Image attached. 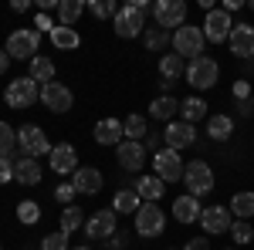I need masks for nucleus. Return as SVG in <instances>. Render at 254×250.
Listing matches in <instances>:
<instances>
[{
    "mask_svg": "<svg viewBox=\"0 0 254 250\" xmlns=\"http://www.w3.org/2000/svg\"><path fill=\"white\" fill-rule=\"evenodd\" d=\"M38 44H41L38 31L17 27V31L7 38V54H10V61H34L38 58Z\"/></svg>",
    "mask_w": 254,
    "mask_h": 250,
    "instance_id": "obj_1",
    "label": "nucleus"
},
{
    "mask_svg": "<svg viewBox=\"0 0 254 250\" xmlns=\"http://www.w3.org/2000/svg\"><path fill=\"white\" fill-rule=\"evenodd\" d=\"M183 183H187V190H190V196H207V193H214V169L207 166V162H200V159H193V162H187V169H183Z\"/></svg>",
    "mask_w": 254,
    "mask_h": 250,
    "instance_id": "obj_2",
    "label": "nucleus"
},
{
    "mask_svg": "<svg viewBox=\"0 0 254 250\" xmlns=\"http://www.w3.org/2000/svg\"><path fill=\"white\" fill-rule=\"evenodd\" d=\"M17 149L24 155H31V159H41V155H51L55 146L48 142L41 125H24V129H17Z\"/></svg>",
    "mask_w": 254,
    "mask_h": 250,
    "instance_id": "obj_3",
    "label": "nucleus"
},
{
    "mask_svg": "<svg viewBox=\"0 0 254 250\" xmlns=\"http://www.w3.org/2000/svg\"><path fill=\"white\" fill-rule=\"evenodd\" d=\"M203 44H207V38H203V27H180L173 34V51L180 54V58H203Z\"/></svg>",
    "mask_w": 254,
    "mask_h": 250,
    "instance_id": "obj_4",
    "label": "nucleus"
},
{
    "mask_svg": "<svg viewBox=\"0 0 254 250\" xmlns=\"http://www.w3.org/2000/svg\"><path fill=\"white\" fill-rule=\"evenodd\" d=\"M38 81L27 75V78H14L10 85H7V92H3V101L10 105V108H31L34 101H38Z\"/></svg>",
    "mask_w": 254,
    "mask_h": 250,
    "instance_id": "obj_5",
    "label": "nucleus"
},
{
    "mask_svg": "<svg viewBox=\"0 0 254 250\" xmlns=\"http://www.w3.org/2000/svg\"><path fill=\"white\" fill-rule=\"evenodd\" d=\"M217 75H220V68H217L214 58H193L190 64H187V81L193 85V88H200V92H207V88H214L217 85Z\"/></svg>",
    "mask_w": 254,
    "mask_h": 250,
    "instance_id": "obj_6",
    "label": "nucleus"
},
{
    "mask_svg": "<svg viewBox=\"0 0 254 250\" xmlns=\"http://www.w3.org/2000/svg\"><path fill=\"white\" fill-rule=\"evenodd\" d=\"M153 17L163 31H170V27H183V20H187V3L183 0H156L153 3Z\"/></svg>",
    "mask_w": 254,
    "mask_h": 250,
    "instance_id": "obj_7",
    "label": "nucleus"
},
{
    "mask_svg": "<svg viewBox=\"0 0 254 250\" xmlns=\"http://www.w3.org/2000/svg\"><path fill=\"white\" fill-rule=\"evenodd\" d=\"M166 227V213L159 210L156 203H142L136 210V233L139 237H159Z\"/></svg>",
    "mask_w": 254,
    "mask_h": 250,
    "instance_id": "obj_8",
    "label": "nucleus"
},
{
    "mask_svg": "<svg viewBox=\"0 0 254 250\" xmlns=\"http://www.w3.org/2000/svg\"><path fill=\"white\" fill-rule=\"evenodd\" d=\"M142 27H146V14L139 10L136 3H126V7H119L116 14V34L119 38H139L142 34Z\"/></svg>",
    "mask_w": 254,
    "mask_h": 250,
    "instance_id": "obj_9",
    "label": "nucleus"
},
{
    "mask_svg": "<svg viewBox=\"0 0 254 250\" xmlns=\"http://www.w3.org/2000/svg\"><path fill=\"white\" fill-rule=\"evenodd\" d=\"M231 31H234V24H231V14H227L224 7L207 10V17H203V38H207V41L224 44V41L231 38Z\"/></svg>",
    "mask_w": 254,
    "mask_h": 250,
    "instance_id": "obj_10",
    "label": "nucleus"
},
{
    "mask_svg": "<svg viewBox=\"0 0 254 250\" xmlns=\"http://www.w3.org/2000/svg\"><path fill=\"white\" fill-rule=\"evenodd\" d=\"M153 169H156V176L163 183H180L187 166H183V159H180L176 149H163V152L153 155Z\"/></svg>",
    "mask_w": 254,
    "mask_h": 250,
    "instance_id": "obj_11",
    "label": "nucleus"
},
{
    "mask_svg": "<svg viewBox=\"0 0 254 250\" xmlns=\"http://www.w3.org/2000/svg\"><path fill=\"white\" fill-rule=\"evenodd\" d=\"M41 101H44V108L48 112H68L71 105H75V95H71V88H64L61 81H48V85H41Z\"/></svg>",
    "mask_w": 254,
    "mask_h": 250,
    "instance_id": "obj_12",
    "label": "nucleus"
},
{
    "mask_svg": "<svg viewBox=\"0 0 254 250\" xmlns=\"http://www.w3.org/2000/svg\"><path fill=\"white\" fill-rule=\"evenodd\" d=\"M85 237L88 240H109L112 233H116V210H98L92 213L88 220H85Z\"/></svg>",
    "mask_w": 254,
    "mask_h": 250,
    "instance_id": "obj_13",
    "label": "nucleus"
},
{
    "mask_svg": "<svg viewBox=\"0 0 254 250\" xmlns=\"http://www.w3.org/2000/svg\"><path fill=\"white\" fill-rule=\"evenodd\" d=\"M163 142H166V149H176V152H180V149H187V146L196 142V129L190 122H183V118H180V122H170L166 132H163Z\"/></svg>",
    "mask_w": 254,
    "mask_h": 250,
    "instance_id": "obj_14",
    "label": "nucleus"
},
{
    "mask_svg": "<svg viewBox=\"0 0 254 250\" xmlns=\"http://www.w3.org/2000/svg\"><path fill=\"white\" fill-rule=\"evenodd\" d=\"M122 169H129V173H139L142 166H146V146L142 142H132V139H126L122 146H119V159H116Z\"/></svg>",
    "mask_w": 254,
    "mask_h": 250,
    "instance_id": "obj_15",
    "label": "nucleus"
},
{
    "mask_svg": "<svg viewBox=\"0 0 254 250\" xmlns=\"http://www.w3.org/2000/svg\"><path fill=\"white\" fill-rule=\"evenodd\" d=\"M227 44H231V54H237V58H254V27L251 24H234Z\"/></svg>",
    "mask_w": 254,
    "mask_h": 250,
    "instance_id": "obj_16",
    "label": "nucleus"
},
{
    "mask_svg": "<svg viewBox=\"0 0 254 250\" xmlns=\"http://www.w3.org/2000/svg\"><path fill=\"white\" fill-rule=\"evenodd\" d=\"M48 159H51V169L58 176H68V173L75 176V169H78V152H75V146H68V142L55 146Z\"/></svg>",
    "mask_w": 254,
    "mask_h": 250,
    "instance_id": "obj_17",
    "label": "nucleus"
},
{
    "mask_svg": "<svg viewBox=\"0 0 254 250\" xmlns=\"http://www.w3.org/2000/svg\"><path fill=\"white\" fill-rule=\"evenodd\" d=\"M231 223H234V220L227 216L224 206H207V210L200 213V227L210 233V237H214V233H227V230H231Z\"/></svg>",
    "mask_w": 254,
    "mask_h": 250,
    "instance_id": "obj_18",
    "label": "nucleus"
},
{
    "mask_svg": "<svg viewBox=\"0 0 254 250\" xmlns=\"http://www.w3.org/2000/svg\"><path fill=\"white\" fill-rule=\"evenodd\" d=\"M122 135H126V125H122L119 118H102L95 125V142L98 146H122V142H126Z\"/></svg>",
    "mask_w": 254,
    "mask_h": 250,
    "instance_id": "obj_19",
    "label": "nucleus"
},
{
    "mask_svg": "<svg viewBox=\"0 0 254 250\" xmlns=\"http://www.w3.org/2000/svg\"><path fill=\"white\" fill-rule=\"evenodd\" d=\"M14 179H17L20 186H38V183H41V162H38V159H31V155L14 159Z\"/></svg>",
    "mask_w": 254,
    "mask_h": 250,
    "instance_id": "obj_20",
    "label": "nucleus"
},
{
    "mask_svg": "<svg viewBox=\"0 0 254 250\" xmlns=\"http://www.w3.org/2000/svg\"><path fill=\"white\" fill-rule=\"evenodd\" d=\"M71 186H75V193L95 196V193L102 190V173L92 169V166H78V169H75V179H71Z\"/></svg>",
    "mask_w": 254,
    "mask_h": 250,
    "instance_id": "obj_21",
    "label": "nucleus"
},
{
    "mask_svg": "<svg viewBox=\"0 0 254 250\" xmlns=\"http://www.w3.org/2000/svg\"><path fill=\"white\" fill-rule=\"evenodd\" d=\"M200 213H203V206H200V200L190 196V193L173 200V216L180 223H193V220H200Z\"/></svg>",
    "mask_w": 254,
    "mask_h": 250,
    "instance_id": "obj_22",
    "label": "nucleus"
},
{
    "mask_svg": "<svg viewBox=\"0 0 254 250\" xmlns=\"http://www.w3.org/2000/svg\"><path fill=\"white\" fill-rule=\"evenodd\" d=\"M176 112H180V101L173 95H159L153 98V105H149V115L159 118V122H176Z\"/></svg>",
    "mask_w": 254,
    "mask_h": 250,
    "instance_id": "obj_23",
    "label": "nucleus"
},
{
    "mask_svg": "<svg viewBox=\"0 0 254 250\" xmlns=\"http://www.w3.org/2000/svg\"><path fill=\"white\" fill-rule=\"evenodd\" d=\"M132 190L139 193L142 203H156L159 196H163V179H159V176H139Z\"/></svg>",
    "mask_w": 254,
    "mask_h": 250,
    "instance_id": "obj_24",
    "label": "nucleus"
},
{
    "mask_svg": "<svg viewBox=\"0 0 254 250\" xmlns=\"http://www.w3.org/2000/svg\"><path fill=\"white\" fill-rule=\"evenodd\" d=\"M159 75H163V85H173L180 75H187V64L180 54H163L159 58Z\"/></svg>",
    "mask_w": 254,
    "mask_h": 250,
    "instance_id": "obj_25",
    "label": "nucleus"
},
{
    "mask_svg": "<svg viewBox=\"0 0 254 250\" xmlns=\"http://www.w3.org/2000/svg\"><path fill=\"white\" fill-rule=\"evenodd\" d=\"M139 206H142V200H139L136 190H119L116 200H112V210L116 213H132V216H136Z\"/></svg>",
    "mask_w": 254,
    "mask_h": 250,
    "instance_id": "obj_26",
    "label": "nucleus"
},
{
    "mask_svg": "<svg viewBox=\"0 0 254 250\" xmlns=\"http://www.w3.org/2000/svg\"><path fill=\"white\" fill-rule=\"evenodd\" d=\"M231 132H234V118L231 115H210V122H207V135H210V139L224 142Z\"/></svg>",
    "mask_w": 254,
    "mask_h": 250,
    "instance_id": "obj_27",
    "label": "nucleus"
},
{
    "mask_svg": "<svg viewBox=\"0 0 254 250\" xmlns=\"http://www.w3.org/2000/svg\"><path fill=\"white\" fill-rule=\"evenodd\" d=\"M85 14V3L81 0H61L58 3V17H61V27H75V20Z\"/></svg>",
    "mask_w": 254,
    "mask_h": 250,
    "instance_id": "obj_28",
    "label": "nucleus"
},
{
    "mask_svg": "<svg viewBox=\"0 0 254 250\" xmlns=\"http://www.w3.org/2000/svg\"><path fill=\"white\" fill-rule=\"evenodd\" d=\"M51 41H55V48H61V51H71V48H78V44H81L78 31H75V27H61V24L51 31Z\"/></svg>",
    "mask_w": 254,
    "mask_h": 250,
    "instance_id": "obj_29",
    "label": "nucleus"
},
{
    "mask_svg": "<svg viewBox=\"0 0 254 250\" xmlns=\"http://www.w3.org/2000/svg\"><path fill=\"white\" fill-rule=\"evenodd\" d=\"M180 115H183V122H200V118L207 115V101L203 98H187V101H180Z\"/></svg>",
    "mask_w": 254,
    "mask_h": 250,
    "instance_id": "obj_30",
    "label": "nucleus"
},
{
    "mask_svg": "<svg viewBox=\"0 0 254 250\" xmlns=\"http://www.w3.org/2000/svg\"><path fill=\"white\" fill-rule=\"evenodd\" d=\"M231 213H234L237 220L254 216V193H234V200H231Z\"/></svg>",
    "mask_w": 254,
    "mask_h": 250,
    "instance_id": "obj_31",
    "label": "nucleus"
},
{
    "mask_svg": "<svg viewBox=\"0 0 254 250\" xmlns=\"http://www.w3.org/2000/svg\"><path fill=\"white\" fill-rule=\"evenodd\" d=\"M85 227V213L71 203V206H64V213H61V233H75Z\"/></svg>",
    "mask_w": 254,
    "mask_h": 250,
    "instance_id": "obj_32",
    "label": "nucleus"
},
{
    "mask_svg": "<svg viewBox=\"0 0 254 250\" xmlns=\"http://www.w3.org/2000/svg\"><path fill=\"white\" fill-rule=\"evenodd\" d=\"M31 78H34V81H41V85H48V81H55V64H51V61L48 58H34L31 61Z\"/></svg>",
    "mask_w": 254,
    "mask_h": 250,
    "instance_id": "obj_33",
    "label": "nucleus"
},
{
    "mask_svg": "<svg viewBox=\"0 0 254 250\" xmlns=\"http://www.w3.org/2000/svg\"><path fill=\"white\" fill-rule=\"evenodd\" d=\"M122 125H126V139H132V142H142V139L149 135V129H146V118H142V115H129Z\"/></svg>",
    "mask_w": 254,
    "mask_h": 250,
    "instance_id": "obj_34",
    "label": "nucleus"
},
{
    "mask_svg": "<svg viewBox=\"0 0 254 250\" xmlns=\"http://www.w3.org/2000/svg\"><path fill=\"white\" fill-rule=\"evenodd\" d=\"M14 149H17V132L7 125V122H0V155H14Z\"/></svg>",
    "mask_w": 254,
    "mask_h": 250,
    "instance_id": "obj_35",
    "label": "nucleus"
},
{
    "mask_svg": "<svg viewBox=\"0 0 254 250\" xmlns=\"http://www.w3.org/2000/svg\"><path fill=\"white\" fill-rule=\"evenodd\" d=\"M17 220H20V223H27V227H34V223L41 220V206L34 203V200H24V203L17 206Z\"/></svg>",
    "mask_w": 254,
    "mask_h": 250,
    "instance_id": "obj_36",
    "label": "nucleus"
},
{
    "mask_svg": "<svg viewBox=\"0 0 254 250\" xmlns=\"http://www.w3.org/2000/svg\"><path fill=\"white\" fill-rule=\"evenodd\" d=\"M231 237H234V244H251L254 227L248 223V220H234V223H231Z\"/></svg>",
    "mask_w": 254,
    "mask_h": 250,
    "instance_id": "obj_37",
    "label": "nucleus"
},
{
    "mask_svg": "<svg viewBox=\"0 0 254 250\" xmlns=\"http://www.w3.org/2000/svg\"><path fill=\"white\" fill-rule=\"evenodd\" d=\"M88 7H92V14H95L98 20H105V17H116V14H119V3H116V0H92Z\"/></svg>",
    "mask_w": 254,
    "mask_h": 250,
    "instance_id": "obj_38",
    "label": "nucleus"
},
{
    "mask_svg": "<svg viewBox=\"0 0 254 250\" xmlns=\"http://www.w3.org/2000/svg\"><path fill=\"white\" fill-rule=\"evenodd\" d=\"M166 41H170V34H166L163 27L146 31V48H153V51H163V48H166Z\"/></svg>",
    "mask_w": 254,
    "mask_h": 250,
    "instance_id": "obj_39",
    "label": "nucleus"
},
{
    "mask_svg": "<svg viewBox=\"0 0 254 250\" xmlns=\"http://www.w3.org/2000/svg\"><path fill=\"white\" fill-rule=\"evenodd\" d=\"M64 244H68V233L58 230V233H48V237L41 240V250H68Z\"/></svg>",
    "mask_w": 254,
    "mask_h": 250,
    "instance_id": "obj_40",
    "label": "nucleus"
},
{
    "mask_svg": "<svg viewBox=\"0 0 254 250\" xmlns=\"http://www.w3.org/2000/svg\"><path fill=\"white\" fill-rule=\"evenodd\" d=\"M142 146H146V152H153V155H156V152H163V149H166V142H163V132H149Z\"/></svg>",
    "mask_w": 254,
    "mask_h": 250,
    "instance_id": "obj_41",
    "label": "nucleus"
},
{
    "mask_svg": "<svg viewBox=\"0 0 254 250\" xmlns=\"http://www.w3.org/2000/svg\"><path fill=\"white\" fill-rule=\"evenodd\" d=\"M71 196H75V186L71 183H61L58 190H55V200H58L61 206H71Z\"/></svg>",
    "mask_w": 254,
    "mask_h": 250,
    "instance_id": "obj_42",
    "label": "nucleus"
},
{
    "mask_svg": "<svg viewBox=\"0 0 254 250\" xmlns=\"http://www.w3.org/2000/svg\"><path fill=\"white\" fill-rule=\"evenodd\" d=\"M14 179V159L0 155V183H10Z\"/></svg>",
    "mask_w": 254,
    "mask_h": 250,
    "instance_id": "obj_43",
    "label": "nucleus"
},
{
    "mask_svg": "<svg viewBox=\"0 0 254 250\" xmlns=\"http://www.w3.org/2000/svg\"><path fill=\"white\" fill-rule=\"evenodd\" d=\"M122 247H129V233H112V237H109V250H122Z\"/></svg>",
    "mask_w": 254,
    "mask_h": 250,
    "instance_id": "obj_44",
    "label": "nucleus"
},
{
    "mask_svg": "<svg viewBox=\"0 0 254 250\" xmlns=\"http://www.w3.org/2000/svg\"><path fill=\"white\" fill-rule=\"evenodd\" d=\"M234 95H237V101H248V95H251V85H248V81H237V85H234Z\"/></svg>",
    "mask_w": 254,
    "mask_h": 250,
    "instance_id": "obj_45",
    "label": "nucleus"
},
{
    "mask_svg": "<svg viewBox=\"0 0 254 250\" xmlns=\"http://www.w3.org/2000/svg\"><path fill=\"white\" fill-rule=\"evenodd\" d=\"M38 31H55V24H51L48 14H38Z\"/></svg>",
    "mask_w": 254,
    "mask_h": 250,
    "instance_id": "obj_46",
    "label": "nucleus"
},
{
    "mask_svg": "<svg viewBox=\"0 0 254 250\" xmlns=\"http://www.w3.org/2000/svg\"><path fill=\"white\" fill-rule=\"evenodd\" d=\"M183 250H210V247H207V240H203V237H196V240H190Z\"/></svg>",
    "mask_w": 254,
    "mask_h": 250,
    "instance_id": "obj_47",
    "label": "nucleus"
},
{
    "mask_svg": "<svg viewBox=\"0 0 254 250\" xmlns=\"http://www.w3.org/2000/svg\"><path fill=\"white\" fill-rule=\"evenodd\" d=\"M251 112H254V105H251V101H237V115H244V118H248Z\"/></svg>",
    "mask_w": 254,
    "mask_h": 250,
    "instance_id": "obj_48",
    "label": "nucleus"
},
{
    "mask_svg": "<svg viewBox=\"0 0 254 250\" xmlns=\"http://www.w3.org/2000/svg\"><path fill=\"white\" fill-rule=\"evenodd\" d=\"M10 10H14V14H24V10H31V3H27V0H14Z\"/></svg>",
    "mask_w": 254,
    "mask_h": 250,
    "instance_id": "obj_49",
    "label": "nucleus"
},
{
    "mask_svg": "<svg viewBox=\"0 0 254 250\" xmlns=\"http://www.w3.org/2000/svg\"><path fill=\"white\" fill-rule=\"evenodd\" d=\"M58 3H61V0H38L41 10H51V7H58Z\"/></svg>",
    "mask_w": 254,
    "mask_h": 250,
    "instance_id": "obj_50",
    "label": "nucleus"
},
{
    "mask_svg": "<svg viewBox=\"0 0 254 250\" xmlns=\"http://www.w3.org/2000/svg\"><path fill=\"white\" fill-rule=\"evenodd\" d=\"M7 64H10V54H7V51H0V75L7 71Z\"/></svg>",
    "mask_w": 254,
    "mask_h": 250,
    "instance_id": "obj_51",
    "label": "nucleus"
},
{
    "mask_svg": "<svg viewBox=\"0 0 254 250\" xmlns=\"http://www.w3.org/2000/svg\"><path fill=\"white\" fill-rule=\"evenodd\" d=\"M224 10H227V14H231V10H241V0H227V3H224Z\"/></svg>",
    "mask_w": 254,
    "mask_h": 250,
    "instance_id": "obj_52",
    "label": "nucleus"
},
{
    "mask_svg": "<svg viewBox=\"0 0 254 250\" xmlns=\"http://www.w3.org/2000/svg\"><path fill=\"white\" fill-rule=\"evenodd\" d=\"M71 250H92V247H71Z\"/></svg>",
    "mask_w": 254,
    "mask_h": 250,
    "instance_id": "obj_53",
    "label": "nucleus"
},
{
    "mask_svg": "<svg viewBox=\"0 0 254 250\" xmlns=\"http://www.w3.org/2000/svg\"><path fill=\"white\" fill-rule=\"evenodd\" d=\"M251 105H254V98H251Z\"/></svg>",
    "mask_w": 254,
    "mask_h": 250,
    "instance_id": "obj_54",
    "label": "nucleus"
},
{
    "mask_svg": "<svg viewBox=\"0 0 254 250\" xmlns=\"http://www.w3.org/2000/svg\"><path fill=\"white\" fill-rule=\"evenodd\" d=\"M251 244H254V240H251Z\"/></svg>",
    "mask_w": 254,
    "mask_h": 250,
    "instance_id": "obj_55",
    "label": "nucleus"
}]
</instances>
